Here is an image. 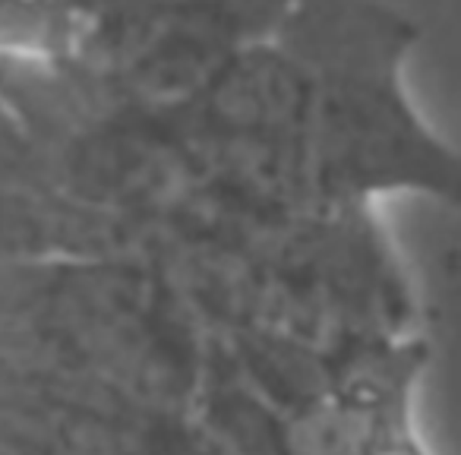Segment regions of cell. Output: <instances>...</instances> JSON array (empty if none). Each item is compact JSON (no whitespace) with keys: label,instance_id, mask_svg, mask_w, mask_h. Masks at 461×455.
Segmentation results:
<instances>
[{"label":"cell","instance_id":"1","mask_svg":"<svg viewBox=\"0 0 461 455\" xmlns=\"http://www.w3.org/2000/svg\"><path fill=\"white\" fill-rule=\"evenodd\" d=\"M0 455H423L366 348L244 320L142 269L0 297Z\"/></svg>","mask_w":461,"mask_h":455},{"label":"cell","instance_id":"2","mask_svg":"<svg viewBox=\"0 0 461 455\" xmlns=\"http://www.w3.org/2000/svg\"><path fill=\"white\" fill-rule=\"evenodd\" d=\"M288 58L307 73L322 177L341 205L408 187L455 199V159L417 123L398 86L408 23L373 0H288L278 20Z\"/></svg>","mask_w":461,"mask_h":455},{"label":"cell","instance_id":"3","mask_svg":"<svg viewBox=\"0 0 461 455\" xmlns=\"http://www.w3.org/2000/svg\"><path fill=\"white\" fill-rule=\"evenodd\" d=\"M161 0H0V58L89 60L108 51Z\"/></svg>","mask_w":461,"mask_h":455}]
</instances>
